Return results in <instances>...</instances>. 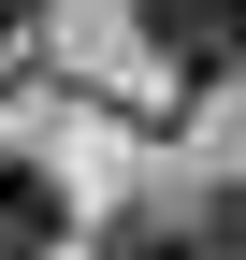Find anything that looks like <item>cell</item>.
Masks as SVG:
<instances>
[{"label":"cell","instance_id":"4","mask_svg":"<svg viewBox=\"0 0 246 260\" xmlns=\"http://www.w3.org/2000/svg\"><path fill=\"white\" fill-rule=\"evenodd\" d=\"M44 29V0H0V87H15V44Z\"/></svg>","mask_w":246,"mask_h":260},{"label":"cell","instance_id":"3","mask_svg":"<svg viewBox=\"0 0 246 260\" xmlns=\"http://www.w3.org/2000/svg\"><path fill=\"white\" fill-rule=\"evenodd\" d=\"M87 260H203V246H189V232H160V217H116Z\"/></svg>","mask_w":246,"mask_h":260},{"label":"cell","instance_id":"2","mask_svg":"<svg viewBox=\"0 0 246 260\" xmlns=\"http://www.w3.org/2000/svg\"><path fill=\"white\" fill-rule=\"evenodd\" d=\"M58 232H73V188L44 159H0V260H44Z\"/></svg>","mask_w":246,"mask_h":260},{"label":"cell","instance_id":"1","mask_svg":"<svg viewBox=\"0 0 246 260\" xmlns=\"http://www.w3.org/2000/svg\"><path fill=\"white\" fill-rule=\"evenodd\" d=\"M131 15H145V44H160L174 87H218L232 73V0H131Z\"/></svg>","mask_w":246,"mask_h":260}]
</instances>
